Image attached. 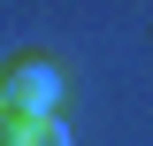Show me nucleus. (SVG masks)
<instances>
[{
  "mask_svg": "<svg viewBox=\"0 0 153 146\" xmlns=\"http://www.w3.org/2000/svg\"><path fill=\"white\" fill-rule=\"evenodd\" d=\"M0 100L8 115H61V69L46 54H16L0 69Z\"/></svg>",
  "mask_w": 153,
  "mask_h": 146,
  "instance_id": "f257e3e1",
  "label": "nucleus"
},
{
  "mask_svg": "<svg viewBox=\"0 0 153 146\" xmlns=\"http://www.w3.org/2000/svg\"><path fill=\"white\" fill-rule=\"evenodd\" d=\"M0 146H69L61 115H0Z\"/></svg>",
  "mask_w": 153,
  "mask_h": 146,
  "instance_id": "f03ea898",
  "label": "nucleus"
},
{
  "mask_svg": "<svg viewBox=\"0 0 153 146\" xmlns=\"http://www.w3.org/2000/svg\"><path fill=\"white\" fill-rule=\"evenodd\" d=\"M0 115H8V100H0Z\"/></svg>",
  "mask_w": 153,
  "mask_h": 146,
  "instance_id": "7ed1b4c3",
  "label": "nucleus"
}]
</instances>
